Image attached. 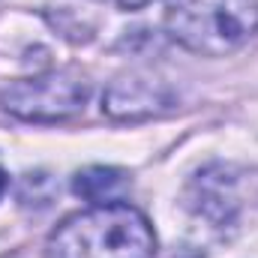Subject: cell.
<instances>
[{"mask_svg":"<svg viewBox=\"0 0 258 258\" xmlns=\"http://www.w3.org/2000/svg\"><path fill=\"white\" fill-rule=\"evenodd\" d=\"M48 258H153L156 234L147 216L126 201L93 204L51 231Z\"/></svg>","mask_w":258,"mask_h":258,"instance_id":"obj_1","label":"cell"},{"mask_svg":"<svg viewBox=\"0 0 258 258\" xmlns=\"http://www.w3.org/2000/svg\"><path fill=\"white\" fill-rule=\"evenodd\" d=\"M162 21L186 51L228 57L258 33V0H165Z\"/></svg>","mask_w":258,"mask_h":258,"instance_id":"obj_2","label":"cell"},{"mask_svg":"<svg viewBox=\"0 0 258 258\" xmlns=\"http://www.w3.org/2000/svg\"><path fill=\"white\" fill-rule=\"evenodd\" d=\"M90 99V84L75 69H48L18 78L0 90V105L18 120L54 123L78 114Z\"/></svg>","mask_w":258,"mask_h":258,"instance_id":"obj_3","label":"cell"},{"mask_svg":"<svg viewBox=\"0 0 258 258\" xmlns=\"http://www.w3.org/2000/svg\"><path fill=\"white\" fill-rule=\"evenodd\" d=\"M168 102H171V96L159 84L141 81V78H123L105 90L102 111L111 114L114 120H138V117L159 114Z\"/></svg>","mask_w":258,"mask_h":258,"instance_id":"obj_4","label":"cell"},{"mask_svg":"<svg viewBox=\"0 0 258 258\" xmlns=\"http://www.w3.org/2000/svg\"><path fill=\"white\" fill-rule=\"evenodd\" d=\"M126 189H129L126 171L111 168V165H90V168H84L72 177V192L81 201H90V204L120 201Z\"/></svg>","mask_w":258,"mask_h":258,"instance_id":"obj_5","label":"cell"},{"mask_svg":"<svg viewBox=\"0 0 258 258\" xmlns=\"http://www.w3.org/2000/svg\"><path fill=\"white\" fill-rule=\"evenodd\" d=\"M120 6H126V9H138V6H144V3H150V0H117Z\"/></svg>","mask_w":258,"mask_h":258,"instance_id":"obj_6","label":"cell"},{"mask_svg":"<svg viewBox=\"0 0 258 258\" xmlns=\"http://www.w3.org/2000/svg\"><path fill=\"white\" fill-rule=\"evenodd\" d=\"M6 186H9V174L0 168V198H3V192H6Z\"/></svg>","mask_w":258,"mask_h":258,"instance_id":"obj_7","label":"cell"}]
</instances>
